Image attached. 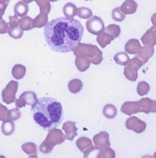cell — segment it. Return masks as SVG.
<instances>
[{
  "label": "cell",
  "mask_w": 156,
  "mask_h": 158,
  "mask_svg": "<svg viewBox=\"0 0 156 158\" xmlns=\"http://www.w3.org/2000/svg\"><path fill=\"white\" fill-rule=\"evenodd\" d=\"M141 48V44H140V42L137 40V39H131L129 40L125 46V50L126 53L128 54H138V51Z\"/></svg>",
  "instance_id": "9a60e30c"
},
{
  "label": "cell",
  "mask_w": 156,
  "mask_h": 158,
  "mask_svg": "<svg viewBox=\"0 0 156 158\" xmlns=\"http://www.w3.org/2000/svg\"><path fill=\"white\" fill-rule=\"evenodd\" d=\"M21 117V113L19 108H15V109H12L8 110V118L10 120L17 121L19 120Z\"/></svg>",
  "instance_id": "74e56055"
},
{
  "label": "cell",
  "mask_w": 156,
  "mask_h": 158,
  "mask_svg": "<svg viewBox=\"0 0 156 158\" xmlns=\"http://www.w3.org/2000/svg\"><path fill=\"white\" fill-rule=\"evenodd\" d=\"M56 1H58V0H50V2H56Z\"/></svg>",
  "instance_id": "7dc6e473"
},
{
  "label": "cell",
  "mask_w": 156,
  "mask_h": 158,
  "mask_svg": "<svg viewBox=\"0 0 156 158\" xmlns=\"http://www.w3.org/2000/svg\"><path fill=\"white\" fill-rule=\"evenodd\" d=\"M26 72H27V69H26L25 66L22 65V64H15L13 67L12 74L14 77V79H16V80H21L26 75Z\"/></svg>",
  "instance_id": "484cf974"
},
{
  "label": "cell",
  "mask_w": 156,
  "mask_h": 158,
  "mask_svg": "<svg viewBox=\"0 0 156 158\" xmlns=\"http://www.w3.org/2000/svg\"><path fill=\"white\" fill-rule=\"evenodd\" d=\"M82 88H83V83L79 79H73L70 81L68 83L69 91L72 94H78L79 92L81 91Z\"/></svg>",
  "instance_id": "d4e9b609"
},
{
  "label": "cell",
  "mask_w": 156,
  "mask_h": 158,
  "mask_svg": "<svg viewBox=\"0 0 156 158\" xmlns=\"http://www.w3.org/2000/svg\"><path fill=\"white\" fill-rule=\"evenodd\" d=\"M120 9L125 14H132L137 11L138 4L134 0H125L120 6Z\"/></svg>",
  "instance_id": "2e32d148"
},
{
  "label": "cell",
  "mask_w": 156,
  "mask_h": 158,
  "mask_svg": "<svg viewBox=\"0 0 156 158\" xmlns=\"http://www.w3.org/2000/svg\"><path fill=\"white\" fill-rule=\"evenodd\" d=\"M77 15L80 19H88L93 16V12H92L91 9L87 8V7H80L77 10Z\"/></svg>",
  "instance_id": "d6a6232c"
},
{
  "label": "cell",
  "mask_w": 156,
  "mask_h": 158,
  "mask_svg": "<svg viewBox=\"0 0 156 158\" xmlns=\"http://www.w3.org/2000/svg\"><path fill=\"white\" fill-rule=\"evenodd\" d=\"M7 33L13 39H19V38L22 37V35H23V30L19 27V26L13 27H8V31H7Z\"/></svg>",
  "instance_id": "1f68e13d"
},
{
  "label": "cell",
  "mask_w": 156,
  "mask_h": 158,
  "mask_svg": "<svg viewBox=\"0 0 156 158\" xmlns=\"http://www.w3.org/2000/svg\"><path fill=\"white\" fill-rule=\"evenodd\" d=\"M154 49L153 46L145 45L144 47L140 48V50L138 53V57L146 64L151 57L154 56Z\"/></svg>",
  "instance_id": "5bb4252c"
},
{
  "label": "cell",
  "mask_w": 156,
  "mask_h": 158,
  "mask_svg": "<svg viewBox=\"0 0 156 158\" xmlns=\"http://www.w3.org/2000/svg\"><path fill=\"white\" fill-rule=\"evenodd\" d=\"M151 112H153V113H156V101L155 100H154V103H153V107H152V110H151Z\"/></svg>",
  "instance_id": "f6af8a7d"
},
{
  "label": "cell",
  "mask_w": 156,
  "mask_h": 158,
  "mask_svg": "<svg viewBox=\"0 0 156 158\" xmlns=\"http://www.w3.org/2000/svg\"><path fill=\"white\" fill-rule=\"evenodd\" d=\"M86 27L90 34L95 35H99L105 29L103 20L98 16H92L91 18H89L88 20H87Z\"/></svg>",
  "instance_id": "8992f818"
},
{
  "label": "cell",
  "mask_w": 156,
  "mask_h": 158,
  "mask_svg": "<svg viewBox=\"0 0 156 158\" xmlns=\"http://www.w3.org/2000/svg\"><path fill=\"white\" fill-rule=\"evenodd\" d=\"M74 56H84L89 58L90 62L94 64H100L102 62V52L98 49L97 46L88 44L80 43L73 50Z\"/></svg>",
  "instance_id": "3957f363"
},
{
  "label": "cell",
  "mask_w": 156,
  "mask_h": 158,
  "mask_svg": "<svg viewBox=\"0 0 156 158\" xmlns=\"http://www.w3.org/2000/svg\"><path fill=\"white\" fill-rule=\"evenodd\" d=\"M76 146L80 149V151L84 153L87 149H88L89 148H91L93 146V142L88 137H80L76 141Z\"/></svg>",
  "instance_id": "7402d4cb"
},
{
  "label": "cell",
  "mask_w": 156,
  "mask_h": 158,
  "mask_svg": "<svg viewBox=\"0 0 156 158\" xmlns=\"http://www.w3.org/2000/svg\"><path fill=\"white\" fill-rule=\"evenodd\" d=\"M103 115L104 117L108 119H113L114 118H116L117 114V110L115 105L113 104H107L103 108Z\"/></svg>",
  "instance_id": "f1b7e54d"
},
{
  "label": "cell",
  "mask_w": 156,
  "mask_h": 158,
  "mask_svg": "<svg viewBox=\"0 0 156 158\" xmlns=\"http://www.w3.org/2000/svg\"><path fill=\"white\" fill-rule=\"evenodd\" d=\"M114 60H115V62L117 64L125 66V65H127L128 63H129L130 57H129L128 54L126 52H118V53H117L115 55Z\"/></svg>",
  "instance_id": "f546056e"
},
{
  "label": "cell",
  "mask_w": 156,
  "mask_h": 158,
  "mask_svg": "<svg viewBox=\"0 0 156 158\" xmlns=\"http://www.w3.org/2000/svg\"><path fill=\"white\" fill-rule=\"evenodd\" d=\"M15 131V125L13 123V120H6L3 122L2 125V133L6 136H9L12 135Z\"/></svg>",
  "instance_id": "83f0119b"
},
{
  "label": "cell",
  "mask_w": 156,
  "mask_h": 158,
  "mask_svg": "<svg viewBox=\"0 0 156 158\" xmlns=\"http://www.w3.org/2000/svg\"><path fill=\"white\" fill-rule=\"evenodd\" d=\"M63 130L64 133L65 139L68 140H73L75 137L77 136L78 129L76 127V123L73 121H67L64 122L63 125Z\"/></svg>",
  "instance_id": "30bf717a"
},
{
  "label": "cell",
  "mask_w": 156,
  "mask_h": 158,
  "mask_svg": "<svg viewBox=\"0 0 156 158\" xmlns=\"http://www.w3.org/2000/svg\"><path fill=\"white\" fill-rule=\"evenodd\" d=\"M37 95L33 91H26L22 93L18 99L15 101V105L17 108H23L26 105L33 106L37 102Z\"/></svg>",
  "instance_id": "52a82bcc"
},
{
  "label": "cell",
  "mask_w": 156,
  "mask_h": 158,
  "mask_svg": "<svg viewBox=\"0 0 156 158\" xmlns=\"http://www.w3.org/2000/svg\"><path fill=\"white\" fill-rule=\"evenodd\" d=\"M93 142H94V147H96L99 150L110 147L109 135L107 132H101L95 134L93 138Z\"/></svg>",
  "instance_id": "9c48e42d"
},
{
  "label": "cell",
  "mask_w": 156,
  "mask_h": 158,
  "mask_svg": "<svg viewBox=\"0 0 156 158\" xmlns=\"http://www.w3.org/2000/svg\"><path fill=\"white\" fill-rule=\"evenodd\" d=\"M90 64H91V62H90L89 58H88L87 57H84V56L76 57L75 65L80 72H86L89 68Z\"/></svg>",
  "instance_id": "e0dca14e"
},
{
  "label": "cell",
  "mask_w": 156,
  "mask_h": 158,
  "mask_svg": "<svg viewBox=\"0 0 156 158\" xmlns=\"http://www.w3.org/2000/svg\"><path fill=\"white\" fill-rule=\"evenodd\" d=\"M19 83L11 81L7 84L6 89L2 91V100L6 104H11L16 101V93L18 91Z\"/></svg>",
  "instance_id": "5b68a950"
},
{
  "label": "cell",
  "mask_w": 156,
  "mask_h": 158,
  "mask_svg": "<svg viewBox=\"0 0 156 158\" xmlns=\"http://www.w3.org/2000/svg\"><path fill=\"white\" fill-rule=\"evenodd\" d=\"M139 67L136 64L129 62L127 65H125V68L124 70V74L125 78L130 81H136L138 79V70Z\"/></svg>",
  "instance_id": "4fadbf2b"
},
{
  "label": "cell",
  "mask_w": 156,
  "mask_h": 158,
  "mask_svg": "<svg viewBox=\"0 0 156 158\" xmlns=\"http://www.w3.org/2000/svg\"><path fill=\"white\" fill-rule=\"evenodd\" d=\"M31 113L35 122L43 129L57 127L62 122L63 107L52 97H43L32 106Z\"/></svg>",
  "instance_id": "7a4b0ae2"
},
{
  "label": "cell",
  "mask_w": 156,
  "mask_h": 158,
  "mask_svg": "<svg viewBox=\"0 0 156 158\" xmlns=\"http://www.w3.org/2000/svg\"><path fill=\"white\" fill-rule=\"evenodd\" d=\"M8 23L5 19H0V34L1 35H4V34H6L8 31Z\"/></svg>",
  "instance_id": "b9f144b4"
},
{
  "label": "cell",
  "mask_w": 156,
  "mask_h": 158,
  "mask_svg": "<svg viewBox=\"0 0 156 158\" xmlns=\"http://www.w3.org/2000/svg\"><path fill=\"white\" fill-rule=\"evenodd\" d=\"M19 27L23 31H28L34 28L33 27V19L29 16H24L19 19Z\"/></svg>",
  "instance_id": "4316f807"
},
{
  "label": "cell",
  "mask_w": 156,
  "mask_h": 158,
  "mask_svg": "<svg viewBox=\"0 0 156 158\" xmlns=\"http://www.w3.org/2000/svg\"><path fill=\"white\" fill-rule=\"evenodd\" d=\"M138 103H139V107H140L139 112H144L146 114L151 113L154 100L150 99L148 97H146V98H142L141 100H139Z\"/></svg>",
  "instance_id": "d6986e66"
},
{
  "label": "cell",
  "mask_w": 156,
  "mask_h": 158,
  "mask_svg": "<svg viewBox=\"0 0 156 158\" xmlns=\"http://www.w3.org/2000/svg\"><path fill=\"white\" fill-rule=\"evenodd\" d=\"M116 157V153L113 150L112 148H103L99 151L98 156L97 158H115Z\"/></svg>",
  "instance_id": "d590c367"
},
{
  "label": "cell",
  "mask_w": 156,
  "mask_h": 158,
  "mask_svg": "<svg viewBox=\"0 0 156 158\" xmlns=\"http://www.w3.org/2000/svg\"><path fill=\"white\" fill-rule=\"evenodd\" d=\"M129 62H131V63L136 64V65L138 66L139 68H140L141 66H143L144 64H145V63H144L143 61H142L139 57H138V56H136L135 57H133L132 59H130V61H129Z\"/></svg>",
  "instance_id": "7bdbcfd3"
},
{
  "label": "cell",
  "mask_w": 156,
  "mask_h": 158,
  "mask_svg": "<svg viewBox=\"0 0 156 158\" xmlns=\"http://www.w3.org/2000/svg\"><path fill=\"white\" fill-rule=\"evenodd\" d=\"M141 43L144 45L153 47L156 45V27L153 26L145 33V35L141 37Z\"/></svg>",
  "instance_id": "8fae6325"
},
{
  "label": "cell",
  "mask_w": 156,
  "mask_h": 158,
  "mask_svg": "<svg viewBox=\"0 0 156 158\" xmlns=\"http://www.w3.org/2000/svg\"><path fill=\"white\" fill-rule=\"evenodd\" d=\"M21 149L29 157H37V147L33 142H27L21 146Z\"/></svg>",
  "instance_id": "ffe728a7"
},
{
  "label": "cell",
  "mask_w": 156,
  "mask_h": 158,
  "mask_svg": "<svg viewBox=\"0 0 156 158\" xmlns=\"http://www.w3.org/2000/svg\"><path fill=\"white\" fill-rule=\"evenodd\" d=\"M77 10L78 8L72 3H67L64 6L63 8V13L65 17L67 18H74L77 15Z\"/></svg>",
  "instance_id": "cb8c5ba5"
},
{
  "label": "cell",
  "mask_w": 156,
  "mask_h": 158,
  "mask_svg": "<svg viewBox=\"0 0 156 158\" xmlns=\"http://www.w3.org/2000/svg\"><path fill=\"white\" fill-rule=\"evenodd\" d=\"M19 19H18V16H17V15L10 16V17H9L8 26H9V27H17V26H19Z\"/></svg>",
  "instance_id": "60d3db41"
},
{
  "label": "cell",
  "mask_w": 156,
  "mask_h": 158,
  "mask_svg": "<svg viewBox=\"0 0 156 158\" xmlns=\"http://www.w3.org/2000/svg\"><path fill=\"white\" fill-rule=\"evenodd\" d=\"M24 3H26V4H30V3H32L33 1H35V0H22Z\"/></svg>",
  "instance_id": "bcb514c9"
},
{
  "label": "cell",
  "mask_w": 156,
  "mask_h": 158,
  "mask_svg": "<svg viewBox=\"0 0 156 158\" xmlns=\"http://www.w3.org/2000/svg\"><path fill=\"white\" fill-rule=\"evenodd\" d=\"M104 31L109 34L110 35H112L114 38L118 37L121 33V28L118 25L116 24H110L106 27V29H104Z\"/></svg>",
  "instance_id": "836d02e7"
},
{
  "label": "cell",
  "mask_w": 156,
  "mask_h": 158,
  "mask_svg": "<svg viewBox=\"0 0 156 158\" xmlns=\"http://www.w3.org/2000/svg\"><path fill=\"white\" fill-rule=\"evenodd\" d=\"M84 34L82 24L73 18H56L50 20L44 27V37L50 50L67 53L73 51L81 42Z\"/></svg>",
  "instance_id": "6da1fadb"
},
{
  "label": "cell",
  "mask_w": 156,
  "mask_h": 158,
  "mask_svg": "<svg viewBox=\"0 0 156 158\" xmlns=\"http://www.w3.org/2000/svg\"><path fill=\"white\" fill-rule=\"evenodd\" d=\"M151 21L154 27H156V13L153 14V16L151 17Z\"/></svg>",
  "instance_id": "ee69618b"
},
{
  "label": "cell",
  "mask_w": 156,
  "mask_h": 158,
  "mask_svg": "<svg viewBox=\"0 0 156 158\" xmlns=\"http://www.w3.org/2000/svg\"><path fill=\"white\" fill-rule=\"evenodd\" d=\"M150 91V86L146 81H140L138 84L137 92L140 96L146 95Z\"/></svg>",
  "instance_id": "e575fe53"
},
{
  "label": "cell",
  "mask_w": 156,
  "mask_h": 158,
  "mask_svg": "<svg viewBox=\"0 0 156 158\" xmlns=\"http://www.w3.org/2000/svg\"><path fill=\"white\" fill-rule=\"evenodd\" d=\"M14 13L15 15H17L18 17H24L27 15V13H28V10H29V7L27 6V4L24 3L23 1L22 2H18L15 6H14Z\"/></svg>",
  "instance_id": "44dd1931"
},
{
  "label": "cell",
  "mask_w": 156,
  "mask_h": 158,
  "mask_svg": "<svg viewBox=\"0 0 156 158\" xmlns=\"http://www.w3.org/2000/svg\"><path fill=\"white\" fill-rule=\"evenodd\" d=\"M8 109L6 105H3L0 103V121L8 120Z\"/></svg>",
  "instance_id": "f35d334b"
},
{
  "label": "cell",
  "mask_w": 156,
  "mask_h": 158,
  "mask_svg": "<svg viewBox=\"0 0 156 158\" xmlns=\"http://www.w3.org/2000/svg\"><path fill=\"white\" fill-rule=\"evenodd\" d=\"M37 4V6L40 8V13H50L51 10L50 0H35Z\"/></svg>",
  "instance_id": "4dcf8cb0"
},
{
  "label": "cell",
  "mask_w": 156,
  "mask_h": 158,
  "mask_svg": "<svg viewBox=\"0 0 156 158\" xmlns=\"http://www.w3.org/2000/svg\"><path fill=\"white\" fill-rule=\"evenodd\" d=\"M154 157L156 158V152H155V153H154Z\"/></svg>",
  "instance_id": "c3c4849f"
},
{
  "label": "cell",
  "mask_w": 156,
  "mask_h": 158,
  "mask_svg": "<svg viewBox=\"0 0 156 158\" xmlns=\"http://www.w3.org/2000/svg\"><path fill=\"white\" fill-rule=\"evenodd\" d=\"M85 1H89V0H85Z\"/></svg>",
  "instance_id": "681fc988"
},
{
  "label": "cell",
  "mask_w": 156,
  "mask_h": 158,
  "mask_svg": "<svg viewBox=\"0 0 156 158\" xmlns=\"http://www.w3.org/2000/svg\"><path fill=\"white\" fill-rule=\"evenodd\" d=\"M125 127L128 130L133 131L134 133H141L146 130V124L137 117H131L125 122Z\"/></svg>",
  "instance_id": "ba28073f"
},
{
  "label": "cell",
  "mask_w": 156,
  "mask_h": 158,
  "mask_svg": "<svg viewBox=\"0 0 156 158\" xmlns=\"http://www.w3.org/2000/svg\"><path fill=\"white\" fill-rule=\"evenodd\" d=\"M10 3V0H0V19H3V16Z\"/></svg>",
  "instance_id": "ab89813d"
},
{
  "label": "cell",
  "mask_w": 156,
  "mask_h": 158,
  "mask_svg": "<svg viewBox=\"0 0 156 158\" xmlns=\"http://www.w3.org/2000/svg\"><path fill=\"white\" fill-rule=\"evenodd\" d=\"M48 23V14L41 13L37 15L35 19H33V27L34 28H41L45 27Z\"/></svg>",
  "instance_id": "603a6c76"
},
{
  "label": "cell",
  "mask_w": 156,
  "mask_h": 158,
  "mask_svg": "<svg viewBox=\"0 0 156 158\" xmlns=\"http://www.w3.org/2000/svg\"><path fill=\"white\" fill-rule=\"evenodd\" d=\"M115 38L113 37L112 35H110L109 34H108L105 31L101 32L99 35H97V38H96V41L97 43L100 44L101 48H105L107 45H109V44H111L113 40Z\"/></svg>",
  "instance_id": "ac0fdd59"
},
{
  "label": "cell",
  "mask_w": 156,
  "mask_h": 158,
  "mask_svg": "<svg viewBox=\"0 0 156 158\" xmlns=\"http://www.w3.org/2000/svg\"><path fill=\"white\" fill-rule=\"evenodd\" d=\"M112 19L116 21L122 22L125 19V14L120 9V7H117L112 11Z\"/></svg>",
  "instance_id": "8d00e7d4"
},
{
  "label": "cell",
  "mask_w": 156,
  "mask_h": 158,
  "mask_svg": "<svg viewBox=\"0 0 156 158\" xmlns=\"http://www.w3.org/2000/svg\"><path fill=\"white\" fill-rule=\"evenodd\" d=\"M65 140V136L62 131L58 128H52L50 129L49 133L47 134V137L43 142L41 144L39 149L43 154H50L53 150V148L56 145L62 144Z\"/></svg>",
  "instance_id": "277c9868"
},
{
  "label": "cell",
  "mask_w": 156,
  "mask_h": 158,
  "mask_svg": "<svg viewBox=\"0 0 156 158\" xmlns=\"http://www.w3.org/2000/svg\"><path fill=\"white\" fill-rule=\"evenodd\" d=\"M139 103L138 102H125L121 107V111L125 115L131 116L133 114L139 112Z\"/></svg>",
  "instance_id": "7c38bea8"
}]
</instances>
